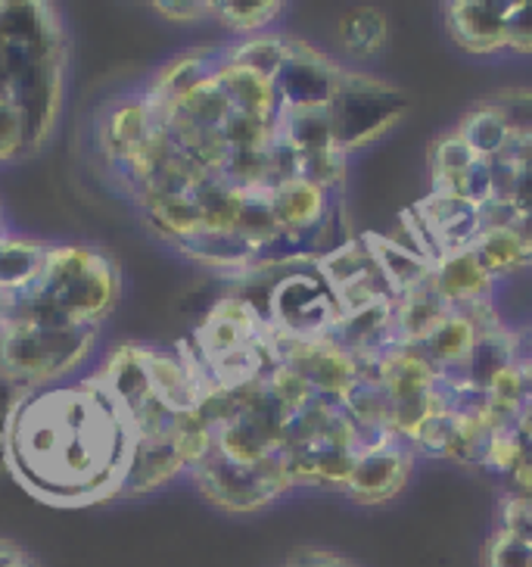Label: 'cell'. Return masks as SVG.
<instances>
[{"mask_svg": "<svg viewBox=\"0 0 532 567\" xmlns=\"http://www.w3.org/2000/svg\"><path fill=\"white\" fill-rule=\"evenodd\" d=\"M122 297L109 252L41 237H0V378L29 393L63 384L97 350Z\"/></svg>", "mask_w": 532, "mask_h": 567, "instance_id": "obj_1", "label": "cell"}, {"mask_svg": "<svg viewBox=\"0 0 532 567\" xmlns=\"http://www.w3.org/2000/svg\"><path fill=\"white\" fill-rule=\"evenodd\" d=\"M137 436L109 386L91 371L82 381L22 393L3 436V471L34 502L79 512L125 499Z\"/></svg>", "mask_w": 532, "mask_h": 567, "instance_id": "obj_2", "label": "cell"}, {"mask_svg": "<svg viewBox=\"0 0 532 567\" xmlns=\"http://www.w3.org/2000/svg\"><path fill=\"white\" fill-rule=\"evenodd\" d=\"M97 378L125 409L137 436V462L125 499L156 493L197 465L206 446L197 415L200 384L178 347L118 343L103 355Z\"/></svg>", "mask_w": 532, "mask_h": 567, "instance_id": "obj_3", "label": "cell"}, {"mask_svg": "<svg viewBox=\"0 0 532 567\" xmlns=\"http://www.w3.org/2000/svg\"><path fill=\"white\" fill-rule=\"evenodd\" d=\"M72 41L56 3L0 0V166L48 151L66 106Z\"/></svg>", "mask_w": 532, "mask_h": 567, "instance_id": "obj_4", "label": "cell"}, {"mask_svg": "<svg viewBox=\"0 0 532 567\" xmlns=\"http://www.w3.org/2000/svg\"><path fill=\"white\" fill-rule=\"evenodd\" d=\"M327 110H331L336 144L343 151H350V147L367 144V141L380 137L383 132H389V125L401 116L405 101L389 84L362 75V72L340 69L336 94Z\"/></svg>", "mask_w": 532, "mask_h": 567, "instance_id": "obj_5", "label": "cell"}, {"mask_svg": "<svg viewBox=\"0 0 532 567\" xmlns=\"http://www.w3.org/2000/svg\"><path fill=\"white\" fill-rule=\"evenodd\" d=\"M417 221H420V237L432 240V262L446 259L451 252L470 250L482 234L480 206L436 190L417 206Z\"/></svg>", "mask_w": 532, "mask_h": 567, "instance_id": "obj_6", "label": "cell"}, {"mask_svg": "<svg viewBox=\"0 0 532 567\" xmlns=\"http://www.w3.org/2000/svg\"><path fill=\"white\" fill-rule=\"evenodd\" d=\"M451 38L470 53H496L508 48V13L504 0H461L446 7Z\"/></svg>", "mask_w": 532, "mask_h": 567, "instance_id": "obj_7", "label": "cell"}, {"mask_svg": "<svg viewBox=\"0 0 532 567\" xmlns=\"http://www.w3.org/2000/svg\"><path fill=\"white\" fill-rule=\"evenodd\" d=\"M408 471H411V458L396 443H389V446L358 455L346 489L352 493V499L377 505L399 493L401 484L408 481Z\"/></svg>", "mask_w": 532, "mask_h": 567, "instance_id": "obj_8", "label": "cell"}, {"mask_svg": "<svg viewBox=\"0 0 532 567\" xmlns=\"http://www.w3.org/2000/svg\"><path fill=\"white\" fill-rule=\"evenodd\" d=\"M455 316L451 302L436 290L432 275L424 284H417L415 290H408L396 302V347H417L424 340H430L449 318Z\"/></svg>", "mask_w": 532, "mask_h": 567, "instance_id": "obj_9", "label": "cell"}, {"mask_svg": "<svg viewBox=\"0 0 532 567\" xmlns=\"http://www.w3.org/2000/svg\"><path fill=\"white\" fill-rule=\"evenodd\" d=\"M432 284L451 302V309L489 302V293H492V278L486 275L473 250L451 252L446 259H439L432 266Z\"/></svg>", "mask_w": 532, "mask_h": 567, "instance_id": "obj_10", "label": "cell"}, {"mask_svg": "<svg viewBox=\"0 0 532 567\" xmlns=\"http://www.w3.org/2000/svg\"><path fill=\"white\" fill-rule=\"evenodd\" d=\"M367 250L380 268L383 281L389 284L399 297H405L408 290H415L417 284H424L432 275V262L427 256L401 247L393 237H371Z\"/></svg>", "mask_w": 532, "mask_h": 567, "instance_id": "obj_11", "label": "cell"}, {"mask_svg": "<svg viewBox=\"0 0 532 567\" xmlns=\"http://www.w3.org/2000/svg\"><path fill=\"white\" fill-rule=\"evenodd\" d=\"M473 256L480 259V266L486 268V275L496 281L504 275H514L520 268L532 266V240L520 237L517 231H486L480 234V240L470 247Z\"/></svg>", "mask_w": 532, "mask_h": 567, "instance_id": "obj_12", "label": "cell"}, {"mask_svg": "<svg viewBox=\"0 0 532 567\" xmlns=\"http://www.w3.org/2000/svg\"><path fill=\"white\" fill-rule=\"evenodd\" d=\"M458 134L465 137L467 144H470V151L477 153L480 159H492V156H499V153L514 141V134H511V128H508V122H504V116H501L492 103H482V106H477V110L461 122Z\"/></svg>", "mask_w": 532, "mask_h": 567, "instance_id": "obj_13", "label": "cell"}, {"mask_svg": "<svg viewBox=\"0 0 532 567\" xmlns=\"http://www.w3.org/2000/svg\"><path fill=\"white\" fill-rule=\"evenodd\" d=\"M336 34H340L343 51L350 56L367 60V56L380 51L383 41H386V19L374 7H358V10H350L346 17L340 19Z\"/></svg>", "mask_w": 532, "mask_h": 567, "instance_id": "obj_14", "label": "cell"}, {"mask_svg": "<svg viewBox=\"0 0 532 567\" xmlns=\"http://www.w3.org/2000/svg\"><path fill=\"white\" fill-rule=\"evenodd\" d=\"M321 271L327 275V281H331V290H343V287H350V284L367 281L371 275H380V268L374 262V256L367 250V244H343V247H336V250L321 262Z\"/></svg>", "mask_w": 532, "mask_h": 567, "instance_id": "obj_15", "label": "cell"}, {"mask_svg": "<svg viewBox=\"0 0 532 567\" xmlns=\"http://www.w3.org/2000/svg\"><path fill=\"white\" fill-rule=\"evenodd\" d=\"M281 3H243V0H221L216 3V19L237 38L262 34L265 25L281 17Z\"/></svg>", "mask_w": 532, "mask_h": 567, "instance_id": "obj_16", "label": "cell"}, {"mask_svg": "<svg viewBox=\"0 0 532 567\" xmlns=\"http://www.w3.org/2000/svg\"><path fill=\"white\" fill-rule=\"evenodd\" d=\"M430 159L432 168H436L432 182H436V178H455V175H461V172H467V168L480 163V156L470 151V144H467L461 134H446V137H439L430 147Z\"/></svg>", "mask_w": 532, "mask_h": 567, "instance_id": "obj_17", "label": "cell"}, {"mask_svg": "<svg viewBox=\"0 0 532 567\" xmlns=\"http://www.w3.org/2000/svg\"><path fill=\"white\" fill-rule=\"evenodd\" d=\"M343 172H346V151L343 147H331V151L305 153L302 156V178L324 187V190L343 182Z\"/></svg>", "mask_w": 532, "mask_h": 567, "instance_id": "obj_18", "label": "cell"}, {"mask_svg": "<svg viewBox=\"0 0 532 567\" xmlns=\"http://www.w3.org/2000/svg\"><path fill=\"white\" fill-rule=\"evenodd\" d=\"M486 567H532V543L499 530L486 543Z\"/></svg>", "mask_w": 532, "mask_h": 567, "instance_id": "obj_19", "label": "cell"}, {"mask_svg": "<svg viewBox=\"0 0 532 567\" xmlns=\"http://www.w3.org/2000/svg\"><path fill=\"white\" fill-rule=\"evenodd\" d=\"M492 106L499 110L508 128L514 137H523V134H532V94L530 91H517V94H501V97H492Z\"/></svg>", "mask_w": 532, "mask_h": 567, "instance_id": "obj_20", "label": "cell"}, {"mask_svg": "<svg viewBox=\"0 0 532 567\" xmlns=\"http://www.w3.org/2000/svg\"><path fill=\"white\" fill-rule=\"evenodd\" d=\"M153 10L171 22H200L216 17V0H156Z\"/></svg>", "mask_w": 532, "mask_h": 567, "instance_id": "obj_21", "label": "cell"}, {"mask_svg": "<svg viewBox=\"0 0 532 567\" xmlns=\"http://www.w3.org/2000/svg\"><path fill=\"white\" fill-rule=\"evenodd\" d=\"M508 48L532 53V0H517L508 13Z\"/></svg>", "mask_w": 532, "mask_h": 567, "instance_id": "obj_22", "label": "cell"}, {"mask_svg": "<svg viewBox=\"0 0 532 567\" xmlns=\"http://www.w3.org/2000/svg\"><path fill=\"white\" fill-rule=\"evenodd\" d=\"M0 567H41V561L22 543L0 536Z\"/></svg>", "mask_w": 532, "mask_h": 567, "instance_id": "obj_23", "label": "cell"}, {"mask_svg": "<svg viewBox=\"0 0 532 567\" xmlns=\"http://www.w3.org/2000/svg\"><path fill=\"white\" fill-rule=\"evenodd\" d=\"M22 396V390L10 384V381H3L0 378V471H3V436H7V424H10V415H13V405Z\"/></svg>", "mask_w": 532, "mask_h": 567, "instance_id": "obj_24", "label": "cell"}, {"mask_svg": "<svg viewBox=\"0 0 532 567\" xmlns=\"http://www.w3.org/2000/svg\"><path fill=\"white\" fill-rule=\"evenodd\" d=\"M0 237H7V231H3V218H0Z\"/></svg>", "mask_w": 532, "mask_h": 567, "instance_id": "obj_25", "label": "cell"}]
</instances>
